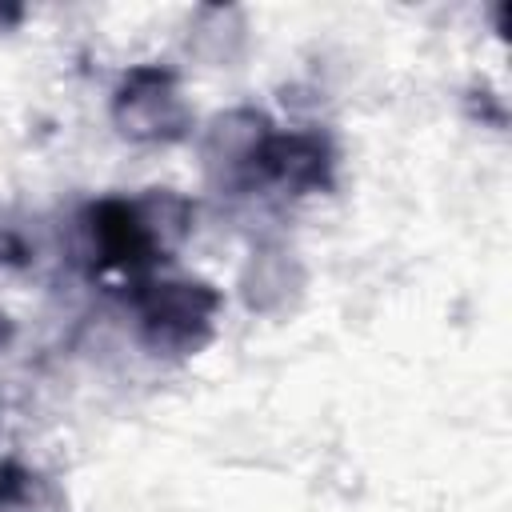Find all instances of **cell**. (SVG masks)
Wrapping results in <instances>:
<instances>
[{"instance_id": "cell-1", "label": "cell", "mask_w": 512, "mask_h": 512, "mask_svg": "<svg viewBox=\"0 0 512 512\" xmlns=\"http://www.w3.org/2000/svg\"><path fill=\"white\" fill-rule=\"evenodd\" d=\"M80 240L92 272L128 288L164 272L196 232V200L176 188H144L136 196H100L80 212Z\"/></svg>"}, {"instance_id": "cell-2", "label": "cell", "mask_w": 512, "mask_h": 512, "mask_svg": "<svg viewBox=\"0 0 512 512\" xmlns=\"http://www.w3.org/2000/svg\"><path fill=\"white\" fill-rule=\"evenodd\" d=\"M136 344L160 360H188L204 352L220 328L224 292L200 276L152 272L120 288Z\"/></svg>"}, {"instance_id": "cell-3", "label": "cell", "mask_w": 512, "mask_h": 512, "mask_svg": "<svg viewBox=\"0 0 512 512\" xmlns=\"http://www.w3.org/2000/svg\"><path fill=\"white\" fill-rule=\"evenodd\" d=\"M108 124L136 148H172L196 136V108L172 64H132L108 92Z\"/></svg>"}, {"instance_id": "cell-4", "label": "cell", "mask_w": 512, "mask_h": 512, "mask_svg": "<svg viewBox=\"0 0 512 512\" xmlns=\"http://www.w3.org/2000/svg\"><path fill=\"white\" fill-rule=\"evenodd\" d=\"M336 172H340V148L328 128L320 124L280 128L276 124L256 152L248 192H272L284 200L324 196L336 188Z\"/></svg>"}, {"instance_id": "cell-5", "label": "cell", "mask_w": 512, "mask_h": 512, "mask_svg": "<svg viewBox=\"0 0 512 512\" xmlns=\"http://www.w3.org/2000/svg\"><path fill=\"white\" fill-rule=\"evenodd\" d=\"M272 128H276V120L264 108H252V104L224 108L212 120L196 124V148H200L204 172L224 192H248L256 152H260V144L268 140Z\"/></svg>"}, {"instance_id": "cell-6", "label": "cell", "mask_w": 512, "mask_h": 512, "mask_svg": "<svg viewBox=\"0 0 512 512\" xmlns=\"http://www.w3.org/2000/svg\"><path fill=\"white\" fill-rule=\"evenodd\" d=\"M304 288H308V268H304L300 252L288 248L284 240L252 244L248 260L240 268V280H236L240 304L252 316H288L300 304Z\"/></svg>"}, {"instance_id": "cell-7", "label": "cell", "mask_w": 512, "mask_h": 512, "mask_svg": "<svg viewBox=\"0 0 512 512\" xmlns=\"http://www.w3.org/2000/svg\"><path fill=\"white\" fill-rule=\"evenodd\" d=\"M252 44V24L236 4H200L184 24V52L204 68H232Z\"/></svg>"}, {"instance_id": "cell-8", "label": "cell", "mask_w": 512, "mask_h": 512, "mask_svg": "<svg viewBox=\"0 0 512 512\" xmlns=\"http://www.w3.org/2000/svg\"><path fill=\"white\" fill-rule=\"evenodd\" d=\"M0 512H72V496L48 468L0 456Z\"/></svg>"}, {"instance_id": "cell-9", "label": "cell", "mask_w": 512, "mask_h": 512, "mask_svg": "<svg viewBox=\"0 0 512 512\" xmlns=\"http://www.w3.org/2000/svg\"><path fill=\"white\" fill-rule=\"evenodd\" d=\"M8 336H12V328H8V316H4V312H0V348H4V344H8Z\"/></svg>"}]
</instances>
